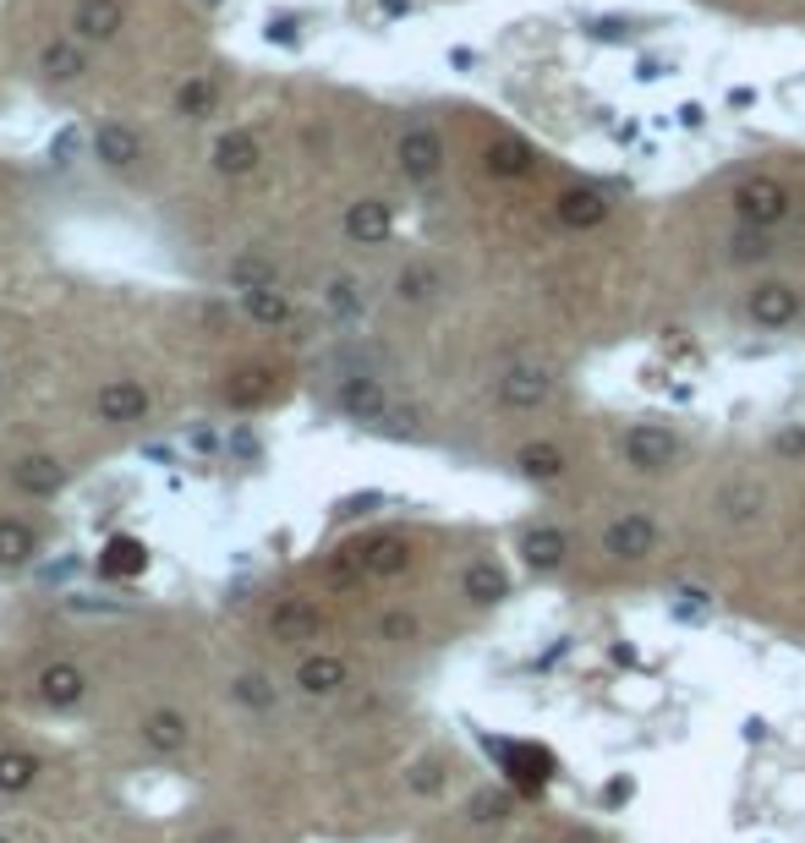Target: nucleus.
<instances>
[{
  "label": "nucleus",
  "instance_id": "1",
  "mask_svg": "<svg viewBox=\"0 0 805 843\" xmlns=\"http://www.w3.org/2000/svg\"><path fill=\"white\" fill-rule=\"evenodd\" d=\"M734 220L740 225H751V231H773V225H784L790 214H795V192H790V181H779V175H745L740 186H734Z\"/></svg>",
  "mask_w": 805,
  "mask_h": 843
},
{
  "label": "nucleus",
  "instance_id": "2",
  "mask_svg": "<svg viewBox=\"0 0 805 843\" xmlns=\"http://www.w3.org/2000/svg\"><path fill=\"white\" fill-rule=\"evenodd\" d=\"M620 460L631 471H642V477H657V471H668L679 460V433L663 427V422H631L620 433Z\"/></svg>",
  "mask_w": 805,
  "mask_h": 843
},
{
  "label": "nucleus",
  "instance_id": "3",
  "mask_svg": "<svg viewBox=\"0 0 805 843\" xmlns=\"http://www.w3.org/2000/svg\"><path fill=\"white\" fill-rule=\"evenodd\" d=\"M554 390H559V378L548 367H537V362H515V367H504L493 378V401L504 412H537V406L554 401Z\"/></svg>",
  "mask_w": 805,
  "mask_h": 843
},
{
  "label": "nucleus",
  "instance_id": "4",
  "mask_svg": "<svg viewBox=\"0 0 805 843\" xmlns=\"http://www.w3.org/2000/svg\"><path fill=\"white\" fill-rule=\"evenodd\" d=\"M657 543H663V526L646 515V510H625V515H614L609 526H603V554L620 564H642L657 554Z\"/></svg>",
  "mask_w": 805,
  "mask_h": 843
},
{
  "label": "nucleus",
  "instance_id": "5",
  "mask_svg": "<svg viewBox=\"0 0 805 843\" xmlns=\"http://www.w3.org/2000/svg\"><path fill=\"white\" fill-rule=\"evenodd\" d=\"M745 312H751V323L768 329V334L795 329V323H801V290L784 285V280H762L751 296H745Z\"/></svg>",
  "mask_w": 805,
  "mask_h": 843
},
{
  "label": "nucleus",
  "instance_id": "6",
  "mask_svg": "<svg viewBox=\"0 0 805 843\" xmlns=\"http://www.w3.org/2000/svg\"><path fill=\"white\" fill-rule=\"evenodd\" d=\"M395 159H400L406 181L428 186V181H439V170H444V138H439L433 127H406L400 142H395Z\"/></svg>",
  "mask_w": 805,
  "mask_h": 843
},
{
  "label": "nucleus",
  "instance_id": "7",
  "mask_svg": "<svg viewBox=\"0 0 805 843\" xmlns=\"http://www.w3.org/2000/svg\"><path fill=\"white\" fill-rule=\"evenodd\" d=\"M334 406H340V417H351V422H384L389 417V395H384V384H378L373 373H351V378H340Z\"/></svg>",
  "mask_w": 805,
  "mask_h": 843
},
{
  "label": "nucleus",
  "instance_id": "8",
  "mask_svg": "<svg viewBox=\"0 0 805 843\" xmlns=\"http://www.w3.org/2000/svg\"><path fill=\"white\" fill-rule=\"evenodd\" d=\"M149 390L138 384V378H110L105 390H99V401H94V412L99 422H110V427H127V422H143L149 417Z\"/></svg>",
  "mask_w": 805,
  "mask_h": 843
},
{
  "label": "nucleus",
  "instance_id": "9",
  "mask_svg": "<svg viewBox=\"0 0 805 843\" xmlns=\"http://www.w3.org/2000/svg\"><path fill=\"white\" fill-rule=\"evenodd\" d=\"M127 22V6L121 0H77L72 11V39L77 44H110Z\"/></svg>",
  "mask_w": 805,
  "mask_h": 843
},
{
  "label": "nucleus",
  "instance_id": "10",
  "mask_svg": "<svg viewBox=\"0 0 805 843\" xmlns=\"http://www.w3.org/2000/svg\"><path fill=\"white\" fill-rule=\"evenodd\" d=\"M389 231H395V209H389L384 198H362V203L345 209V242H356V247H384Z\"/></svg>",
  "mask_w": 805,
  "mask_h": 843
},
{
  "label": "nucleus",
  "instance_id": "11",
  "mask_svg": "<svg viewBox=\"0 0 805 843\" xmlns=\"http://www.w3.org/2000/svg\"><path fill=\"white\" fill-rule=\"evenodd\" d=\"M520 559H526L532 575L565 569V564H570V532H565V526H532V532L520 537Z\"/></svg>",
  "mask_w": 805,
  "mask_h": 843
},
{
  "label": "nucleus",
  "instance_id": "12",
  "mask_svg": "<svg viewBox=\"0 0 805 843\" xmlns=\"http://www.w3.org/2000/svg\"><path fill=\"white\" fill-rule=\"evenodd\" d=\"M351 685V663L334 658V652H313L297 663V691L302 696H340Z\"/></svg>",
  "mask_w": 805,
  "mask_h": 843
},
{
  "label": "nucleus",
  "instance_id": "13",
  "mask_svg": "<svg viewBox=\"0 0 805 843\" xmlns=\"http://www.w3.org/2000/svg\"><path fill=\"white\" fill-rule=\"evenodd\" d=\"M356 564H362V575H406L411 569V543L406 537H395V532H378V537H367L362 548H351Z\"/></svg>",
  "mask_w": 805,
  "mask_h": 843
},
{
  "label": "nucleus",
  "instance_id": "14",
  "mask_svg": "<svg viewBox=\"0 0 805 843\" xmlns=\"http://www.w3.org/2000/svg\"><path fill=\"white\" fill-rule=\"evenodd\" d=\"M33 696H39L44 706H55V712H72V706L88 696V680H83V669H77V663H50V669L39 674Z\"/></svg>",
  "mask_w": 805,
  "mask_h": 843
},
{
  "label": "nucleus",
  "instance_id": "15",
  "mask_svg": "<svg viewBox=\"0 0 805 843\" xmlns=\"http://www.w3.org/2000/svg\"><path fill=\"white\" fill-rule=\"evenodd\" d=\"M554 214H559V225H570V231H592V225L609 220V198H603L598 186H570V192H559Z\"/></svg>",
  "mask_w": 805,
  "mask_h": 843
},
{
  "label": "nucleus",
  "instance_id": "16",
  "mask_svg": "<svg viewBox=\"0 0 805 843\" xmlns=\"http://www.w3.org/2000/svg\"><path fill=\"white\" fill-rule=\"evenodd\" d=\"M94 159H99V164H110V170H127V164H138V159H143V138H138L132 127L110 121V127H99V132H94Z\"/></svg>",
  "mask_w": 805,
  "mask_h": 843
},
{
  "label": "nucleus",
  "instance_id": "17",
  "mask_svg": "<svg viewBox=\"0 0 805 843\" xmlns=\"http://www.w3.org/2000/svg\"><path fill=\"white\" fill-rule=\"evenodd\" d=\"M461 591H466V602L493 608V602H504V597H509V575H504L493 559H472V564H466V575H461Z\"/></svg>",
  "mask_w": 805,
  "mask_h": 843
},
{
  "label": "nucleus",
  "instance_id": "18",
  "mask_svg": "<svg viewBox=\"0 0 805 843\" xmlns=\"http://www.w3.org/2000/svg\"><path fill=\"white\" fill-rule=\"evenodd\" d=\"M269 630H275L280 641H308V636H319L323 630V613L313 602H302V597H286V602L269 613Z\"/></svg>",
  "mask_w": 805,
  "mask_h": 843
},
{
  "label": "nucleus",
  "instance_id": "19",
  "mask_svg": "<svg viewBox=\"0 0 805 843\" xmlns=\"http://www.w3.org/2000/svg\"><path fill=\"white\" fill-rule=\"evenodd\" d=\"M17 488L33 499H55L66 488V466H55L50 455H28V460H17Z\"/></svg>",
  "mask_w": 805,
  "mask_h": 843
},
{
  "label": "nucleus",
  "instance_id": "20",
  "mask_svg": "<svg viewBox=\"0 0 805 843\" xmlns=\"http://www.w3.org/2000/svg\"><path fill=\"white\" fill-rule=\"evenodd\" d=\"M762 504H768V493H762L756 482H729V488H718V515H723V526H751V521L762 515Z\"/></svg>",
  "mask_w": 805,
  "mask_h": 843
},
{
  "label": "nucleus",
  "instance_id": "21",
  "mask_svg": "<svg viewBox=\"0 0 805 843\" xmlns=\"http://www.w3.org/2000/svg\"><path fill=\"white\" fill-rule=\"evenodd\" d=\"M487 750L509 767L515 783H526V789H543V783H548V767H554V761H548L543 750H526V745H493V739H487Z\"/></svg>",
  "mask_w": 805,
  "mask_h": 843
},
{
  "label": "nucleus",
  "instance_id": "22",
  "mask_svg": "<svg viewBox=\"0 0 805 843\" xmlns=\"http://www.w3.org/2000/svg\"><path fill=\"white\" fill-rule=\"evenodd\" d=\"M515 471H520L526 482H559V477L570 471V460H565L559 444H526V449L515 455Z\"/></svg>",
  "mask_w": 805,
  "mask_h": 843
},
{
  "label": "nucleus",
  "instance_id": "23",
  "mask_svg": "<svg viewBox=\"0 0 805 843\" xmlns=\"http://www.w3.org/2000/svg\"><path fill=\"white\" fill-rule=\"evenodd\" d=\"M143 739L164 750V756H175V750H186V739H192V728H186V717L181 712H170V706H154L149 717H143Z\"/></svg>",
  "mask_w": 805,
  "mask_h": 843
},
{
  "label": "nucleus",
  "instance_id": "24",
  "mask_svg": "<svg viewBox=\"0 0 805 843\" xmlns=\"http://www.w3.org/2000/svg\"><path fill=\"white\" fill-rule=\"evenodd\" d=\"M214 170L219 175H253L258 170V142L253 132H225L214 142Z\"/></svg>",
  "mask_w": 805,
  "mask_h": 843
},
{
  "label": "nucleus",
  "instance_id": "25",
  "mask_svg": "<svg viewBox=\"0 0 805 843\" xmlns=\"http://www.w3.org/2000/svg\"><path fill=\"white\" fill-rule=\"evenodd\" d=\"M99 569H105V575H116V580H121V575L132 580V575H143V569H149V548H143L138 537H110V543H105V559H99Z\"/></svg>",
  "mask_w": 805,
  "mask_h": 843
},
{
  "label": "nucleus",
  "instance_id": "26",
  "mask_svg": "<svg viewBox=\"0 0 805 843\" xmlns=\"http://www.w3.org/2000/svg\"><path fill=\"white\" fill-rule=\"evenodd\" d=\"M39 72H44L50 83H72V77H83V44H77V39H55V44H44Z\"/></svg>",
  "mask_w": 805,
  "mask_h": 843
},
{
  "label": "nucleus",
  "instance_id": "27",
  "mask_svg": "<svg viewBox=\"0 0 805 843\" xmlns=\"http://www.w3.org/2000/svg\"><path fill=\"white\" fill-rule=\"evenodd\" d=\"M242 312H247L253 323H264V329L291 323V301H286L275 285H264V290H242Z\"/></svg>",
  "mask_w": 805,
  "mask_h": 843
},
{
  "label": "nucleus",
  "instance_id": "28",
  "mask_svg": "<svg viewBox=\"0 0 805 843\" xmlns=\"http://www.w3.org/2000/svg\"><path fill=\"white\" fill-rule=\"evenodd\" d=\"M33 554H39V532L28 521H0V569L33 564Z\"/></svg>",
  "mask_w": 805,
  "mask_h": 843
},
{
  "label": "nucleus",
  "instance_id": "29",
  "mask_svg": "<svg viewBox=\"0 0 805 843\" xmlns=\"http://www.w3.org/2000/svg\"><path fill=\"white\" fill-rule=\"evenodd\" d=\"M439 290H444V275H439L433 264H411V269H400V280H395V296H400V301H411V307L433 301Z\"/></svg>",
  "mask_w": 805,
  "mask_h": 843
},
{
  "label": "nucleus",
  "instance_id": "30",
  "mask_svg": "<svg viewBox=\"0 0 805 843\" xmlns=\"http://www.w3.org/2000/svg\"><path fill=\"white\" fill-rule=\"evenodd\" d=\"M483 164H487V175H504V181H509V175H526V170H532V148L520 138H498L487 148Z\"/></svg>",
  "mask_w": 805,
  "mask_h": 843
},
{
  "label": "nucleus",
  "instance_id": "31",
  "mask_svg": "<svg viewBox=\"0 0 805 843\" xmlns=\"http://www.w3.org/2000/svg\"><path fill=\"white\" fill-rule=\"evenodd\" d=\"M323 307H329L340 323H351V318H362L367 296H362V285L351 280V275H334V280L323 285Z\"/></svg>",
  "mask_w": 805,
  "mask_h": 843
},
{
  "label": "nucleus",
  "instance_id": "32",
  "mask_svg": "<svg viewBox=\"0 0 805 843\" xmlns=\"http://www.w3.org/2000/svg\"><path fill=\"white\" fill-rule=\"evenodd\" d=\"M39 778V756L28 750H0V794H28Z\"/></svg>",
  "mask_w": 805,
  "mask_h": 843
},
{
  "label": "nucleus",
  "instance_id": "33",
  "mask_svg": "<svg viewBox=\"0 0 805 843\" xmlns=\"http://www.w3.org/2000/svg\"><path fill=\"white\" fill-rule=\"evenodd\" d=\"M219 105V88L208 83V77H192V83H181V94H175V110L181 116H208Z\"/></svg>",
  "mask_w": 805,
  "mask_h": 843
},
{
  "label": "nucleus",
  "instance_id": "34",
  "mask_svg": "<svg viewBox=\"0 0 805 843\" xmlns=\"http://www.w3.org/2000/svg\"><path fill=\"white\" fill-rule=\"evenodd\" d=\"M230 285H236V290H264V285H275V264L242 253V258L230 264Z\"/></svg>",
  "mask_w": 805,
  "mask_h": 843
},
{
  "label": "nucleus",
  "instance_id": "35",
  "mask_svg": "<svg viewBox=\"0 0 805 843\" xmlns=\"http://www.w3.org/2000/svg\"><path fill=\"white\" fill-rule=\"evenodd\" d=\"M269 395V373H236V384H225L230 406H258Z\"/></svg>",
  "mask_w": 805,
  "mask_h": 843
},
{
  "label": "nucleus",
  "instance_id": "36",
  "mask_svg": "<svg viewBox=\"0 0 805 843\" xmlns=\"http://www.w3.org/2000/svg\"><path fill=\"white\" fill-rule=\"evenodd\" d=\"M230 691H236V702L253 706V712H269V706H275V685H269L264 674H242Z\"/></svg>",
  "mask_w": 805,
  "mask_h": 843
},
{
  "label": "nucleus",
  "instance_id": "37",
  "mask_svg": "<svg viewBox=\"0 0 805 843\" xmlns=\"http://www.w3.org/2000/svg\"><path fill=\"white\" fill-rule=\"evenodd\" d=\"M779 247L768 242V231H751V225H740V236H734V264H751V258H773Z\"/></svg>",
  "mask_w": 805,
  "mask_h": 843
},
{
  "label": "nucleus",
  "instance_id": "38",
  "mask_svg": "<svg viewBox=\"0 0 805 843\" xmlns=\"http://www.w3.org/2000/svg\"><path fill=\"white\" fill-rule=\"evenodd\" d=\"M674 619H712V591H696V586H685V591H674Z\"/></svg>",
  "mask_w": 805,
  "mask_h": 843
},
{
  "label": "nucleus",
  "instance_id": "39",
  "mask_svg": "<svg viewBox=\"0 0 805 843\" xmlns=\"http://www.w3.org/2000/svg\"><path fill=\"white\" fill-rule=\"evenodd\" d=\"M509 811H515L509 794H477V800H472V822H504Z\"/></svg>",
  "mask_w": 805,
  "mask_h": 843
},
{
  "label": "nucleus",
  "instance_id": "40",
  "mask_svg": "<svg viewBox=\"0 0 805 843\" xmlns=\"http://www.w3.org/2000/svg\"><path fill=\"white\" fill-rule=\"evenodd\" d=\"M66 608H72V613H121L127 602H110V597H88V591H72V597H66Z\"/></svg>",
  "mask_w": 805,
  "mask_h": 843
},
{
  "label": "nucleus",
  "instance_id": "41",
  "mask_svg": "<svg viewBox=\"0 0 805 843\" xmlns=\"http://www.w3.org/2000/svg\"><path fill=\"white\" fill-rule=\"evenodd\" d=\"M269 44H280V50H297V44H302V28H297V17H275V22H269Z\"/></svg>",
  "mask_w": 805,
  "mask_h": 843
},
{
  "label": "nucleus",
  "instance_id": "42",
  "mask_svg": "<svg viewBox=\"0 0 805 843\" xmlns=\"http://www.w3.org/2000/svg\"><path fill=\"white\" fill-rule=\"evenodd\" d=\"M378 636H384V641H411V636H417V619H411V613H384Z\"/></svg>",
  "mask_w": 805,
  "mask_h": 843
},
{
  "label": "nucleus",
  "instance_id": "43",
  "mask_svg": "<svg viewBox=\"0 0 805 843\" xmlns=\"http://www.w3.org/2000/svg\"><path fill=\"white\" fill-rule=\"evenodd\" d=\"M83 148H88V138H83L77 127H66V132L55 138V148H50V153H55V164H72V159H77Z\"/></svg>",
  "mask_w": 805,
  "mask_h": 843
},
{
  "label": "nucleus",
  "instance_id": "44",
  "mask_svg": "<svg viewBox=\"0 0 805 843\" xmlns=\"http://www.w3.org/2000/svg\"><path fill=\"white\" fill-rule=\"evenodd\" d=\"M378 504H384V493H351V499H340L334 510L351 521V515H367V510H378Z\"/></svg>",
  "mask_w": 805,
  "mask_h": 843
},
{
  "label": "nucleus",
  "instance_id": "45",
  "mask_svg": "<svg viewBox=\"0 0 805 843\" xmlns=\"http://www.w3.org/2000/svg\"><path fill=\"white\" fill-rule=\"evenodd\" d=\"M592 39H631V22H620V17H598V22H592Z\"/></svg>",
  "mask_w": 805,
  "mask_h": 843
},
{
  "label": "nucleus",
  "instance_id": "46",
  "mask_svg": "<svg viewBox=\"0 0 805 843\" xmlns=\"http://www.w3.org/2000/svg\"><path fill=\"white\" fill-rule=\"evenodd\" d=\"M439 783H444L439 767H417V772H411V789H417V794H439Z\"/></svg>",
  "mask_w": 805,
  "mask_h": 843
},
{
  "label": "nucleus",
  "instance_id": "47",
  "mask_svg": "<svg viewBox=\"0 0 805 843\" xmlns=\"http://www.w3.org/2000/svg\"><path fill=\"white\" fill-rule=\"evenodd\" d=\"M773 449H779V455H805V427H784Z\"/></svg>",
  "mask_w": 805,
  "mask_h": 843
},
{
  "label": "nucleus",
  "instance_id": "48",
  "mask_svg": "<svg viewBox=\"0 0 805 843\" xmlns=\"http://www.w3.org/2000/svg\"><path fill=\"white\" fill-rule=\"evenodd\" d=\"M230 449H236L242 460H258V438H253L247 427H236V433H230Z\"/></svg>",
  "mask_w": 805,
  "mask_h": 843
},
{
  "label": "nucleus",
  "instance_id": "49",
  "mask_svg": "<svg viewBox=\"0 0 805 843\" xmlns=\"http://www.w3.org/2000/svg\"><path fill=\"white\" fill-rule=\"evenodd\" d=\"M192 449H197V455H214V449H219V438H214L208 427H197V433H192Z\"/></svg>",
  "mask_w": 805,
  "mask_h": 843
},
{
  "label": "nucleus",
  "instance_id": "50",
  "mask_svg": "<svg viewBox=\"0 0 805 843\" xmlns=\"http://www.w3.org/2000/svg\"><path fill=\"white\" fill-rule=\"evenodd\" d=\"M707 116H701V105H679V127H701Z\"/></svg>",
  "mask_w": 805,
  "mask_h": 843
},
{
  "label": "nucleus",
  "instance_id": "51",
  "mask_svg": "<svg viewBox=\"0 0 805 843\" xmlns=\"http://www.w3.org/2000/svg\"><path fill=\"white\" fill-rule=\"evenodd\" d=\"M378 11H384V17H406V11H411V0H378Z\"/></svg>",
  "mask_w": 805,
  "mask_h": 843
},
{
  "label": "nucleus",
  "instance_id": "52",
  "mask_svg": "<svg viewBox=\"0 0 805 843\" xmlns=\"http://www.w3.org/2000/svg\"><path fill=\"white\" fill-rule=\"evenodd\" d=\"M149 460H164V466H170V460H175V449H170V444H149Z\"/></svg>",
  "mask_w": 805,
  "mask_h": 843
},
{
  "label": "nucleus",
  "instance_id": "53",
  "mask_svg": "<svg viewBox=\"0 0 805 843\" xmlns=\"http://www.w3.org/2000/svg\"><path fill=\"white\" fill-rule=\"evenodd\" d=\"M565 843H587V839H565Z\"/></svg>",
  "mask_w": 805,
  "mask_h": 843
},
{
  "label": "nucleus",
  "instance_id": "54",
  "mask_svg": "<svg viewBox=\"0 0 805 843\" xmlns=\"http://www.w3.org/2000/svg\"><path fill=\"white\" fill-rule=\"evenodd\" d=\"M208 6H219V0H208Z\"/></svg>",
  "mask_w": 805,
  "mask_h": 843
},
{
  "label": "nucleus",
  "instance_id": "55",
  "mask_svg": "<svg viewBox=\"0 0 805 843\" xmlns=\"http://www.w3.org/2000/svg\"><path fill=\"white\" fill-rule=\"evenodd\" d=\"M0 843H6V839H0Z\"/></svg>",
  "mask_w": 805,
  "mask_h": 843
}]
</instances>
